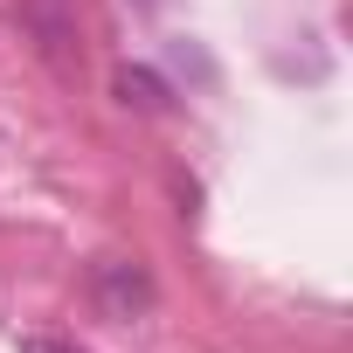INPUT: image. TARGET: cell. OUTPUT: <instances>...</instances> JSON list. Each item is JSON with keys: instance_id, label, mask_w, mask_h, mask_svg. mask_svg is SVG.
<instances>
[{"instance_id": "1", "label": "cell", "mask_w": 353, "mask_h": 353, "mask_svg": "<svg viewBox=\"0 0 353 353\" xmlns=\"http://www.w3.org/2000/svg\"><path fill=\"white\" fill-rule=\"evenodd\" d=\"M90 284H97V298H104V312H111V319H132V312H145V305H152V277H145L139 263H125V256L97 263V270H90Z\"/></svg>"}, {"instance_id": "2", "label": "cell", "mask_w": 353, "mask_h": 353, "mask_svg": "<svg viewBox=\"0 0 353 353\" xmlns=\"http://www.w3.org/2000/svg\"><path fill=\"white\" fill-rule=\"evenodd\" d=\"M118 97L139 104V111H166V83L152 70H118Z\"/></svg>"}, {"instance_id": "3", "label": "cell", "mask_w": 353, "mask_h": 353, "mask_svg": "<svg viewBox=\"0 0 353 353\" xmlns=\"http://www.w3.org/2000/svg\"><path fill=\"white\" fill-rule=\"evenodd\" d=\"M21 353H77L70 339H21Z\"/></svg>"}]
</instances>
